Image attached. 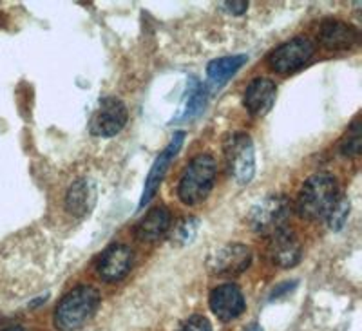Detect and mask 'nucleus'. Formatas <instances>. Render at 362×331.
I'll return each instance as SVG.
<instances>
[{
  "label": "nucleus",
  "instance_id": "8",
  "mask_svg": "<svg viewBox=\"0 0 362 331\" xmlns=\"http://www.w3.org/2000/svg\"><path fill=\"white\" fill-rule=\"evenodd\" d=\"M129 120V112L125 103L115 96H107L100 102L98 109L93 115L89 123V131L98 138H112L119 134Z\"/></svg>",
  "mask_w": 362,
  "mask_h": 331
},
{
  "label": "nucleus",
  "instance_id": "10",
  "mask_svg": "<svg viewBox=\"0 0 362 331\" xmlns=\"http://www.w3.org/2000/svg\"><path fill=\"white\" fill-rule=\"evenodd\" d=\"M132 262H134L132 250L127 245L115 243L100 254L96 261V272L105 282L122 281L131 272Z\"/></svg>",
  "mask_w": 362,
  "mask_h": 331
},
{
  "label": "nucleus",
  "instance_id": "14",
  "mask_svg": "<svg viewBox=\"0 0 362 331\" xmlns=\"http://www.w3.org/2000/svg\"><path fill=\"white\" fill-rule=\"evenodd\" d=\"M319 38L326 50L346 51L358 42V31L351 24L339 18H326L319 28Z\"/></svg>",
  "mask_w": 362,
  "mask_h": 331
},
{
  "label": "nucleus",
  "instance_id": "13",
  "mask_svg": "<svg viewBox=\"0 0 362 331\" xmlns=\"http://www.w3.org/2000/svg\"><path fill=\"white\" fill-rule=\"evenodd\" d=\"M170 226H173V217L169 209L158 204L136 223L134 236L141 243H156L169 233Z\"/></svg>",
  "mask_w": 362,
  "mask_h": 331
},
{
  "label": "nucleus",
  "instance_id": "15",
  "mask_svg": "<svg viewBox=\"0 0 362 331\" xmlns=\"http://www.w3.org/2000/svg\"><path fill=\"white\" fill-rule=\"evenodd\" d=\"M277 87L276 83L268 80V78H255L248 83L245 91L243 102L247 110L255 118H261L267 112H270L272 105L276 103Z\"/></svg>",
  "mask_w": 362,
  "mask_h": 331
},
{
  "label": "nucleus",
  "instance_id": "6",
  "mask_svg": "<svg viewBox=\"0 0 362 331\" xmlns=\"http://www.w3.org/2000/svg\"><path fill=\"white\" fill-rule=\"evenodd\" d=\"M206 268L214 275H239L252 265V250L241 243H228L212 250L206 257Z\"/></svg>",
  "mask_w": 362,
  "mask_h": 331
},
{
  "label": "nucleus",
  "instance_id": "7",
  "mask_svg": "<svg viewBox=\"0 0 362 331\" xmlns=\"http://www.w3.org/2000/svg\"><path fill=\"white\" fill-rule=\"evenodd\" d=\"M315 53V45L308 38L297 37L281 44L268 57V66L279 74H288L300 69Z\"/></svg>",
  "mask_w": 362,
  "mask_h": 331
},
{
  "label": "nucleus",
  "instance_id": "21",
  "mask_svg": "<svg viewBox=\"0 0 362 331\" xmlns=\"http://www.w3.org/2000/svg\"><path fill=\"white\" fill-rule=\"evenodd\" d=\"M177 331H212V324L203 315H192L181 324Z\"/></svg>",
  "mask_w": 362,
  "mask_h": 331
},
{
  "label": "nucleus",
  "instance_id": "23",
  "mask_svg": "<svg viewBox=\"0 0 362 331\" xmlns=\"http://www.w3.org/2000/svg\"><path fill=\"white\" fill-rule=\"evenodd\" d=\"M293 286H296V282H292V284H290V282H286V284H283V286H281V288H277V290L272 291V298L279 297V295H283L284 290H292Z\"/></svg>",
  "mask_w": 362,
  "mask_h": 331
},
{
  "label": "nucleus",
  "instance_id": "20",
  "mask_svg": "<svg viewBox=\"0 0 362 331\" xmlns=\"http://www.w3.org/2000/svg\"><path fill=\"white\" fill-rule=\"evenodd\" d=\"M350 210H351V204H350V199L346 196H339V199L335 201L334 209L329 210L328 217H326V221H328V226L332 230H341L342 226L346 225V221H348V216H350Z\"/></svg>",
  "mask_w": 362,
  "mask_h": 331
},
{
  "label": "nucleus",
  "instance_id": "3",
  "mask_svg": "<svg viewBox=\"0 0 362 331\" xmlns=\"http://www.w3.org/2000/svg\"><path fill=\"white\" fill-rule=\"evenodd\" d=\"M218 165L210 154L196 156L183 170L177 183V197L187 207L199 204L209 197L216 183Z\"/></svg>",
  "mask_w": 362,
  "mask_h": 331
},
{
  "label": "nucleus",
  "instance_id": "16",
  "mask_svg": "<svg viewBox=\"0 0 362 331\" xmlns=\"http://www.w3.org/2000/svg\"><path fill=\"white\" fill-rule=\"evenodd\" d=\"M96 204V185L90 178H78L66 194V210L73 217L89 216Z\"/></svg>",
  "mask_w": 362,
  "mask_h": 331
},
{
  "label": "nucleus",
  "instance_id": "11",
  "mask_svg": "<svg viewBox=\"0 0 362 331\" xmlns=\"http://www.w3.org/2000/svg\"><path fill=\"white\" fill-rule=\"evenodd\" d=\"M209 304L212 313L223 323H230V320L238 319L247 308L243 291L234 282H225V284H219L218 288H214L209 297Z\"/></svg>",
  "mask_w": 362,
  "mask_h": 331
},
{
  "label": "nucleus",
  "instance_id": "18",
  "mask_svg": "<svg viewBox=\"0 0 362 331\" xmlns=\"http://www.w3.org/2000/svg\"><path fill=\"white\" fill-rule=\"evenodd\" d=\"M199 228V221L196 217H185V219H181L173 230V241L174 246H187L189 243L194 241L196 238V233H198Z\"/></svg>",
  "mask_w": 362,
  "mask_h": 331
},
{
  "label": "nucleus",
  "instance_id": "25",
  "mask_svg": "<svg viewBox=\"0 0 362 331\" xmlns=\"http://www.w3.org/2000/svg\"><path fill=\"white\" fill-rule=\"evenodd\" d=\"M248 331H263V330H261V327H259V326H252V327H250V330H248Z\"/></svg>",
  "mask_w": 362,
  "mask_h": 331
},
{
  "label": "nucleus",
  "instance_id": "9",
  "mask_svg": "<svg viewBox=\"0 0 362 331\" xmlns=\"http://www.w3.org/2000/svg\"><path fill=\"white\" fill-rule=\"evenodd\" d=\"M183 141H185V132L183 131L174 132V136H173V139L169 141V145H167V147L163 149V152H161V154L156 158V161H154L153 167H151V170H148L147 180H145L144 194H141V197H140V209H145V204H147L148 201L154 197L156 190L160 188L161 181H163L165 174H167V170H169L170 163H173L174 158L177 156L180 149L183 147Z\"/></svg>",
  "mask_w": 362,
  "mask_h": 331
},
{
  "label": "nucleus",
  "instance_id": "1",
  "mask_svg": "<svg viewBox=\"0 0 362 331\" xmlns=\"http://www.w3.org/2000/svg\"><path fill=\"white\" fill-rule=\"evenodd\" d=\"M337 199L339 187L335 178L328 172H319L310 176L300 187L296 209L303 219H326Z\"/></svg>",
  "mask_w": 362,
  "mask_h": 331
},
{
  "label": "nucleus",
  "instance_id": "12",
  "mask_svg": "<svg viewBox=\"0 0 362 331\" xmlns=\"http://www.w3.org/2000/svg\"><path fill=\"white\" fill-rule=\"evenodd\" d=\"M267 254L272 265L279 266V268H293L303 259V245L296 238V233L284 228L270 236Z\"/></svg>",
  "mask_w": 362,
  "mask_h": 331
},
{
  "label": "nucleus",
  "instance_id": "5",
  "mask_svg": "<svg viewBox=\"0 0 362 331\" xmlns=\"http://www.w3.org/2000/svg\"><path fill=\"white\" fill-rule=\"evenodd\" d=\"M228 174L239 185H248L255 174V149L254 141L247 132L228 134L223 145Z\"/></svg>",
  "mask_w": 362,
  "mask_h": 331
},
{
  "label": "nucleus",
  "instance_id": "22",
  "mask_svg": "<svg viewBox=\"0 0 362 331\" xmlns=\"http://www.w3.org/2000/svg\"><path fill=\"white\" fill-rule=\"evenodd\" d=\"M225 8L232 13V15H243L248 9L247 0H232V2H223Z\"/></svg>",
  "mask_w": 362,
  "mask_h": 331
},
{
  "label": "nucleus",
  "instance_id": "19",
  "mask_svg": "<svg viewBox=\"0 0 362 331\" xmlns=\"http://www.w3.org/2000/svg\"><path fill=\"white\" fill-rule=\"evenodd\" d=\"M339 151L346 158L358 156V152H361V123H358V118H355L350 129L346 131L344 138H342L341 145H339Z\"/></svg>",
  "mask_w": 362,
  "mask_h": 331
},
{
  "label": "nucleus",
  "instance_id": "24",
  "mask_svg": "<svg viewBox=\"0 0 362 331\" xmlns=\"http://www.w3.org/2000/svg\"><path fill=\"white\" fill-rule=\"evenodd\" d=\"M4 331H28L25 327H21V326H11V327H6Z\"/></svg>",
  "mask_w": 362,
  "mask_h": 331
},
{
  "label": "nucleus",
  "instance_id": "17",
  "mask_svg": "<svg viewBox=\"0 0 362 331\" xmlns=\"http://www.w3.org/2000/svg\"><path fill=\"white\" fill-rule=\"evenodd\" d=\"M245 62H247V57H245V54L223 57L218 58V60L210 62L209 67H206L209 82H206L205 89H219L221 86H225V83L245 66Z\"/></svg>",
  "mask_w": 362,
  "mask_h": 331
},
{
  "label": "nucleus",
  "instance_id": "4",
  "mask_svg": "<svg viewBox=\"0 0 362 331\" xmlns=\"http://www.w3.org/2000/svg\"><path fill=\"white\" fill-rule=\"evenodd\" d=\"M290 216H292V203L288 197L283 194H272L250 210L248 225L255 233L270 238L286 228Z\"/></svg>",
  "mask_w": 362,
  "mask_h": 331
},
{
  "label": "nucleus",
  "instance_id": "2",
  "mask_svg": "<svg viewBox=\"0 0 362 331\" xmlns=\"http://www.w3.org/2000/svg\"><path fill=\"white\" fill-rule=\"evenodd\" d=\"M100 306V294L96 288L76 286L62 297L54 310V326L60 331H76L89 323Z\"/></svg>",
  "mask_w": 362,
  "mask_h": 331
}]
</instances>
